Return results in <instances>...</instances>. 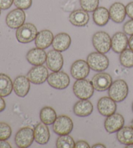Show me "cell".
Segmentation results:
<instances>
[{
  "instance_id": "6da1fadb",
  "label": "cell",
  "mask_w": 133,
  "mask_h": 148,
  "mask_svg": "<svg viewBox=\"0 0 133 148\" xmlns=\"http://www.w3.org/2000/svg\"><path fill=\"white\" fill-rule=\"evenodd\" d=\"M109 96L116 103L124 101L129 93V87L126 82L119 79L112 82L109 89Z\"/></svg>"
},
{
  "instance_id": "7a4b0ae2",
  "label": "cell",
  "mask_w": 133,
  "mask_h": 148,
  "mask_svg": "<svg viewBox=\"0 0 133 148\" xmlns=\"http://www.w3.org/2000/svg\"><path fill=\"white\" fill-rule=\"evenodd\" d=\"M73 91L77 97L80 99H89L93 96L94 88L92 83L86 79L77 80L73 84Z\"/></svg>"
},
{
  "instance_id": "3957f363",
  "label": "cell",
  "mask_w": 133,
  "mask_h": 148,
  "mask_svg": "<svg viewBox=\"0 0 133 148\" xmlns=\"http://www.w3.org/2000/svg\"><path fill=\"white\" fill-rule=\"evenodd\" d=\"M86 62L92 70L103 72L109 66V60L105 53L98 52H92L87 57Z\"/></svg>"
},
{
  "instance_id": "277c9868",
  "label": "cell",
  "mask_w": 133,
  "mask_h": 148,
  "mask_svg": "<svg viewBox=\"0 0 133 148\" xmlns=\"http://www.w3.org/2000/svg\"><path fill=\"white\" fill-rule=\"evenodd\" d=\"M37 34V28L34 24L25 23L17 29L16 37L19 42L26 44L35 40Z\"/></svg>"
},
{
  "instance_id": "5b68a950",
  "label": "cell",
  "mask_w": 133,
  "mask_h": 148,
  "mask_svg": "<svg viewBox=\"0 0 133 148\" xmlns=\"http://www.w3.org/2000/svg\"><path fill=\"white\" fill-rule=\"evenodd\" d=\"M92 44L98 52L107 53L111 48V38L106 32H98L93 35Z\"/></svg>"
},
{
  "instance_id": "8992f818",
  "label": "cell",
  "mask_w": 133,
  "mask_h": 148,
  "mask_svg": "<svg viewBox=\"0 0 133 148\" xmlns=\"http://www.w3.org/2000/svg\"><path fill=\"white\" fill-rule=\"evenodd\" d=\"M35 140L34 130L31 127H23L15 135L14 142L17 147L26 148L29 147Z\"/></svg>"
},
{
  "instance_id": "52a82bcc",
  "label": "cell",
  "mask_w": 133,
  "mask_h": 148,
  "mask_svg": "<svg viewBox=\"0 0 133 148\" xmlns=\"http://www.w3.org/2000/svg\"><path fill=\"white\" fill-rule=\"evenodd\" d=\"M47 80L50 86L60 90L67 88L70 83L68 74L60 71L50 74Z\"/></svg>"
},
{
  "instance_id": "ba28073f",
  "label": "cell",
  "mask_w": 133,
  "mask_h": 148,
  "mask_svg": "<svg viewBox=\"0 0 133 148\" xmlns=\"http://www.w3.org/2000/svg\"><path fill=\"white\" fill-rule=\"evenodd\" d=\"M73 123L70 117L62 115L57 117L53 124V131L59 136L69 134L72 131Z\"/></svg>"
},
{
  "instance_id": "9c48e42d",
  "label": "cell",
  "mask_w": 133,
  "mask_h": 148,
  "mask_svg": "<svg viewBox=\"0 0 133 148\" xmlns=\"http://www.w3.org/2000/svg\"><path fill=\"white\" fill-rule=\"evenodd\" d=\"M49 73L46 67L43 65L33 67L28 72L27 77L31 82L34 84H42L48 80Z\"/></svg>"
},
{
  "instance_id": "30bf717a",
  "label": "cell",
  "mask_w": 133,
  "mask_h": 148,
  "mask_svg": "<svg viewBox=\"0 0 133 148\" xmlns=\"http://www.w3.org/2000/svg\"><path fill=\"white\" fill-rule=\"evenodd\" d=\"M26 19L24 10L20 9H13L7 15L5 22L7 26L11 29H18L24 24Z\"/></svg>"
},
{
  "instance_id": "8fae6325",
  "label": "cell",
  "mask_w": 133,
  "mask_h": 148,
  "mask_svg": "<svg viewBox=\"0 0 133 148\" xmlns=\"http://www.w3.org/2000/svg\"><path fill=\"white\" fill-rule=\"evenodd\" d=\"M125 124L124 116L119 113H116L107 117L105 120L104 127L109 133H114L121 129Z\"/></svg>"
},
{
  "instance_id": "7c38bea8",
  "label": "cell",
  "mask_w": 133,
  "mask_h": 148,
  "mask_svg": "<svg viewBox=\"0 0 133 148\" xmlns=\"http://www.w3.org/2000/svg\"><path fill=\"white\" fill-rule=\"evenodd\" d=\"M112 82V76L107 73H99L94 76L92 79V83L94 90L98 91H105L108 90Z\"/></svg>"
},
{
  "instance_id": "4fadbf2b",
  "label": "cell",
  "mask_w": 133,
  "mask_h": 148,
  "mask_svg": "<svg viewBox=\"0 0 133 148\" xmlns=\"http://www.w3.org/2000/svg\"><path fill=\"white\" fill-rule=\"evenodd\" d=\"M46 65L53 72H57L61 70L64 65L63 56L60 52L56 50H51L47 53Z\"/></svg>"
},
{
  "instance_id": "5bb4252c",
  "label": "cell",
  "mask_w": 133,
  "mask_h": 148,
  "mask_svg": "<svg viewBox=\"0 0 133 148\" xmlns=\"http://www.w3.org/2000/svg\"><path fill=\"white\" fill-rule=\"evenodd\" d=\"M90 68L88 63L83 60H79L74 62L71 65L70 72L73 78L81 80L86 78L90 73Z\"/></svg>"
},
{
  "instance_id": "9a60e30c",
  "label": "cell",
  "mask_w": 133,
  "mask_h": 148,
  "mask_svg": "<svg viewBox=\"0 0 133 148\" xmlns=\"http://www.w3.org/2000/svg\"><path fill=\"white\" fill-rule=\"evenodd\" d=\"M116 102L110 97H103L98 101V110L102 116L105 117L111 116L116 112Z\"/></svg>"
},
{
  "instance_id": "2e32d148",
  "label": "cell",
  "mask_w": 133,
  "mask_h": 148,
  "mask_svg": "<svg viewBox=\"0 0 133 148\" xmlns=\"http://www.w3.org/2000/svg\"><path fill=\"white\" fill-rule=\"evenodd\" d=\"M30 82L27 76H17L13 82V90L16 95L20 97H25L29 92Z\"/></svg>"
},
{
  "instance_id": "e0dca14e",
  "label": "cell",
  "mask_w": 133,
  "mask_h": 148,
  "mask_svg": "<svg viewBox=\"0 0 133 148\" xmlns=\"http://www.w3.org/2000/svg\"><path fill=\"white\" fill-rule=\"evenodd\" d=\"M129 45V39L127 34L123 32H117L111 38V48L114 52L121 53Z\"/></svg>"
},
{
  "instance_id": "ac0fdd59",
  "label": "cell",
  "mask_w": 133,
  "mask_h": 148,
  "mask_svg": "<svg viewBox=\"0 0 133 148\" xmlns=\"http://www.w3.org/2000/svg\"><path fill=\"white\" fill-rule=\"evenodd\" d=\"M47 53L43 49L35 48L30 50L26 55V60L33 65H41L46 62Z\"/></svg>"
},
{
  "instance_id": "d6986e66",
  "label": "cell",
  "mask_w": 133,
  "mask_h": 148,
  "mask_svg": "<svg viewBox=\"0 0 133 148\" xmlns=\"http://www.w3.org/2000/svg\"><path fill=\"white\" fill-rule=\"evenodd\" d=\"M110 18L117 24H119L124 21L126 17V7L121 3L116 2L112 5L109 9Z\"/></svg>"
},
{
  "instance_id": "ffe728a7",
  "label": "cell",
  "mask_w": 133,
  "mask_h": 148,
  "mask_svg": "<svg viewBox=\"0 0 133 148\" xmlns=\"http://www.w3.org/2000/svg\"><path fill=\"white\" fill-rule=\"evenodd\" d=\"M90 16L88 12L82 9L73 11L69 16V21L72 25L77 27H84L88 24Z\"/></svg>"
},
{
  "instance_id": "44dd1931",
  "label": "cell",
  "mask_w": 133,
  "mask_h": 148,
  "mask_svg": "<svg viewBox=\"0 0 133 148\" xmlns=\"http://www.w3.org/2000/svg\"><path fill=\"white\" fill-rule=\"evenodd\" d=\"M54 36L53 33L48 29H43L38 33L35 38V45L41 49H46L52 45Z\"/></svg>"
},
{
  "instance_id": "7402d4cb",
  "label": "cell",
  "mask_w": 133,
  "mask_h": 148,
  "mask_svg": "<svg viewBox=\"0 0 133 148\" xmlns=\"http://www.w3.org/2000/svg\"><path fill=\"white\" fill-rule=\"evenodd\" d=\"M94 106L88 99H81L73 106V111L79 117H87L92 113Z\"/></svg>"
},
{
  "instance_id": "603a6c76",
  "label": "cell",
  "mask_w": 133,
  "mask_h": 148,
  "mask_svg": "<svg viewBox=\"0 0 133 148\" xmlns=\"http://www.w3.org/2000/svg\"><path fill=\"white\" fill-rule=\"evenodd\" d=\"M71 39L66 33H60L54 37L52 46L55 50L62 52L67 50L70 47Z\"/></svg>"
},
{
  "instance_id": "cb8c5ba5",
  "label": "cell",
  "mask_w": 133,
  "mask_h": 148,
  "mask_svg": "<svg viewBox=\"0 0 133 148\" xmlns=\"http://www.w3.org/2000/svg\"><path fill=\"white\" fill-rule=\"evenodd\" d=\"M35 140L40 145H45L50 139V132L47 125L42 122L38 123L34 129Z\"/></svg>"
},
{
  "instance_id": "d4e9b609",
  "label": "cell",
  "mask_w": 133,
  "mask_h": 148,
  "mask_svg": "<svg viewBox=\"0 0 133 148\" xmlns=\"http://www.w3.org/2000/svg\"><path fill=\"white\" fill-rule=\"evenodd\" d=\"M110 18L109 11L105 7H98L93 12V20L98 26H105L109 22Z\"/></svg>"
},
{
  "instance_id": "484cf974",
  "label": "cell",
  "mask_w": 133,
  "mask_h": 148,
  "mask_svg": "<svg viewBox=\"0 0 133 148\" xmlns=\"http://www.w3.org/2000/svg\"><path fill=\"white\" fill-rule=\"evenodd\" d=\"M13 90V82L5 74H0V97H5L11 95Z\"/></svg>"
},
{
  "instance_id": "4316f807",
  "label": "cell",
  "mask_w": 133,
  "mask_h": 148,
  "mask_svg": "<svg viewBox=\"0 0 133 148\" xmlns=\"http://www.w3.org/2000/svg\"><path fill=\"white\" fill-rule=\"evenodd\" d=\"M116 137L117 140L124 145L133 144V128L131 126L123 127L117 132Z\"/></svg>"
},
{
  "instance_id": "83f0119b",
  "label": "cell",
  "mask_w": 133,
  "mask_h": 148,
  "mask_svg": "<svg viewBox=\"0 0 133 148\" xmlns=\"http://www.w3.org/2000/svg\"><path fill=\"white\" fill-rule=\"evenodd\" d=\"M57 118V113L52 107L45 106L41 109L40 112V119L42 123L47 125H50L53 124Z\"/></svg>"
},
{
  "instance_id": "f1b7e54d",
  "label": "cell",
  "mask_w": 133,
  "mask_h": 148,
  "mask_svg": "<svg viewBox=\"0 0 133 148\" xmlns=\"http://www.w3.org/2000/svg\"><path fill=\"white\" fill-rule=\"evenodd\" d=\"M119 62L125 68L133 67V50L126 48L120 53Z\"/></svg>"
},
{
  "instance_id": "f546056e",
  "label": "cell",
  "mask_w": 133,
  "mask_h": 148,
  "mask_svg": "<svg viewBox=\"0 0 133 148\" xmlns=\"http://www.w3.org/2000/svg\"><path fill=\"white\" fill-rule=\"evenodd\" d=\"M75 143L73 138L70 135H61L56 142V147L58 148H73Z\"/></svg>"
},
{
  "instance_id": "4dcf8cb0",
  "label": "cell",
  "mask_w": 133,
  "mask_h": 148,
  "mask_svg": "<svg viewBox=\"0 0 133 148\" xmlns=\"http://www.w3.org/2000/svg\"><path fill=\"white\" fill-rule=\"evenodd\" d=\"M99 0H80L81 8L86 12H94L99 7Z\"/></svg>"
},
{
  "instance_id": "1f68e13d",
  "label": "cell",
  "mask_w": 133,
  "mask_h": 148,
  "mask_svg": "<svg viewBox=\"0 0 133 148\" xmlns=\"http://www.w3.org/2000/svg\"><path fill=\"white\" fill-rule=\"evenodd\" d=\"M12 134L11 127L4 122H0V140H7Z\"/></svg>"
},
{
  "instance_id": "d6a6232c",
  "label": "cell",
  "mask_w": 133,
  "mask_h": 148,
  "mask_svg": "<svg viewBox=\"0 0 133 148\" xmlns=\"http://www.w3.org/2000/svg\"><path fill=\"white\" fill-rule=\"evenodd\" d=\"M32 0H14V4L18 9H29L32 5Z\"/></svg>"
},
{
  "instance_id": "836d02e7",
  "label": "cell",
  "mask_w": 133,
  "mask_h": 148,
  "mask_svg": "<svg viewBox=\"0 0 133 148\" xmlns=\"http://www.w3.org/2000/svg\"><path fill=\"white\" fill-rule=\"evenodd\" d=\"M123 29L125 34L128 35H133V19L128 20L127 22L125 23L123 27Z\"/></svg>"
},
{
  "instance_id": "e575fe53",
  "label": "cell",
  "mask_w": 133,
  "mask_h": 148,
  "mask_svg": "<svg viewBox=\"0 0 133 148\" xmlns=\"http://www.w3.org/2000/svg\"><path fill=\"white\" fill-rule=\"evenodd\" d=\"M14 3V0H0V9L2 10L9 9Z\"/></svg>"
},
{
  "instance_id": "d590c367",
  "label": "cell",
  "mask_w": 133,
  "mask_h": 148,
  "mask_svg": "<svg viewBox=\"0 0 133 148\" xmlns=\"http://www.w3.org/2000/svg\"><path fill=\"white\" fill-rule=\"evenodd\" d=\"M126 12L127 16L133 19V1L130 2L126 6Z\"/></svg>"
},
{
  "instance_id": "8d00e7d4",
  "label": "cell",
  "mask_w": 133,
  "mask_h": 148,
  "mask_svg": "<svg viewBox=\"0 0 133 148\" xmlns=\"http://www.w3.org/2000/svg\"><path fill=\"white\" fill-rule=\"evenodd\" d=\"M75 148H89L90 145H89L88 143L86 142L84 140H79L77 141L75 144Z\"/></svg>"
},
{
  "instance_id": "74e56055",
  "label": "cell",
  "mask_w": 133,
  "mask_h": 148,
  "mask_svg": "<svg viewBox=\"0 0 133 148\" xmlns=\"http://www.w3.org/2000/svg\"><path fill=\"white\" fill-rule=\"evenodd\" d=\"M11 145L7 140H0V148H11Z\"/></svg>"
},
{
  "instance_id": "f35d334b",
  "label": "cell",
  "mask_w": 133,
  "mask_h": 148,
  "mask_svg": "<svg viewBox=\"0 0 133 148\" xmlns=\"http://www.w3.org/2000/svg\"><path fill=\"white\" fill-rule=\"evenodd\" d=\"M6 108V103L2 97H0V112L5 110Z\"/></svg>"
},
{
  "instance_id": "ab89813d",
  "label": "cell",
  "mask_w": 133,
  "mask_h": 148,
  "mask_svg": "<svg viewBox=\"0 0 133 148\" xmlns=\"http://www.w3.org/2000/svg\"><path fill=\"white\" fill-rule=\"evenodd\" d=\"M129 46L130 49L133 50V35L130 36V37L129 39Z\"/></svg>"
},
{
  "instance_id": "60d3db41",
  "label": "cell",
  "mask_w": 133,
  "mask_h": 148,
  "mask_svg": "<svg viewBox=\"0 0 133 148\" xmlns=\"http://www.w3.org/2000/svg\"><path fill=\"white\" fill-rule=\"evenodd\" d=\"M92 148H98V147H101V148H105L106 146L103 144H94L92 147Z\"/></svg>"
},
{
  "instance_id": "b9f144b4",
  "label": "cell",
  "mask_w": 133,
  "mask_h": 148,
  "mask_svg": "<svg viewBox=\"0 0 133 148\" xmlns=\"http://www.w3.org/2000/svg\"><path fill=\"white\" fill-rule=\"evenodd\" d=\"M126 148H133V144H129V145H126Z\"/></svg>"
},
{
  "instance_id": "7bdbcfd3",
  "label": "cell",
  "mask_w": 133,
  "mask_h": 148,
  "mask_svg": "<svg viewBox=\"0 0 133 148\" xmlns=\"http://www.w3.org/2000/svg\"><path fill=\"white\" fill-rule=\"evenodd\" d=\"M131 127L133 128V119H132V121H131Z\"/></svg>"
},
{
  "instance_id": "ee69618b",
  "label": "cell",
  "mask_w": 133,
  "mask_h": 148,
  "mask_svg": "<svg viewBox=\"0 0 133 148\" xmlns=\"http://www.w3.org/2000/svg\"><path fill=\"white\" fill-rule=\"evenodd\" d=\"M132 112H133V103H132Z\"/></svg>"
},
{
  "instance_id": "f6af8a7d",
  "label": "cell",
  "mask_w": 133,
  "mask_h": 148,
  "mask_svg": "<svg viewBox=\"0 0 133 148\" xmlns=\"http://www.w3.org/2000/svg\"><path fill=\"white\" fill-rule=\"evenodd\" d=\"M1 9H0V15H1Z\"/></svg>"
}]
</instances>
